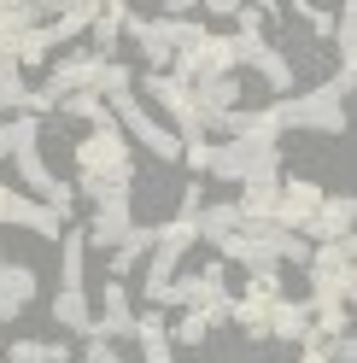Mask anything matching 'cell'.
I'll return each instance as SVG.
<instances>
[{"label": "cell", "instance_id": "obj_39", "mask_svg": "<svg viewBox=\"0 0 357 363\" xmlns=\"http://www.w3.org/2000/svg\"><path fill=\"white\" fill-rule=\"evenodd\" d=\"M328 357H334V363H351V357H357L351 334H334V340H328Z\"/></svg>", "mask_w": 357, "mask_h": 363}, {"label": "cell", "instance_id": "obj_12", "mask_svg": "<svg viewBox=\"0 0 357 363\" xmlns=\"http://www.w3.org/2000/svg\"><path fill=\"white\" fill-rule=\"evenodd\" d=\"M322 199H328V194L317 188V182H281V206H276L270 223H276V229H287V235H305Z\"/></svg>", "mask_w": 357, "mask_h": 363}, {"label": "cell", "instance_id": "obj_19", "mask_svg": "<svg viewBox=\"0 0 357 363\" xmlns=\"http://www.w3.org/2000/svg\"><path fill=\"white\" fill-rule=\"evenodd\" d=\"M270 334H276V340H299V346H305V340L317 334V323H310V305H299V299H276V305H270Z\"/></svg>", "mask_w": 357, "mask_h": 363}, {"label": "cell", "instance_id": "obj_36", "mask_svg": "<svg viewBox=\"0 0 357 363\" xmlns=\"http://www.w3.org/2000/svg\"><path fill=\"white\" fill-rule=\"evenodd\" d=\"M205 334H211V328H205V316H199V311H188L182 323H176V346H199Z\"/></svg>", "mask_w": 357, "mask_h": 363}, {"label": "cell", "instance_id": "obj_15", "mask_svg": "<svg viewBox=\"0 0 357 363\" xmlns=\"http://www.w3.org/2000/svg\"><path fill=\"white\" fill-rule=\"evenodd\" d=\"M264 18H270V6H240V30L229 35L234 65H258L264 53H270V41H264Z\"/></svg>", "mask_w": 357, "mask_h": 363}, {"label": "cell", "instance_id": "obj_8", "mask_svg": "<svg viewBox=\"0 0 357 363\" xmlns=\"http://www.w3.org/2000/svg\"><path fill=\"white\" fill-rule=\"evenodd\" d=\"M12 164H18V176H24L41 199H47V188L59 182L47 164H41V118H30V111L12 118Z\"/></svg>", "mask_w": 357, "mask_h": 363}, {"label": "cell", "instance_id": "obj_5", "mask_svg": "<svg viewBox=\"0 0 357 363\" xmlns=\"http://www.w3.org/2000/svg\"><path fill=\"white\" fill-rule=\"evenodd\" d=\"M205 170L222 176V182H240V188H252V182H281V152L258 147V141H222V147H211Z\"/></svg>", "mask_w": 357, "mask_h": 363}, {"label": "cell", "instance_id": "obj_16", "mask_svg": "<svg viewBox=\"0 0 357 363\" xmlns=\"http://www.w3.org/2000/svg\"><path fill=\"white\" fill-rule=\"evenodd\" d=\"M30 299H35V269L0 258V323H12V316L24 311Z\"/></svg>", "mask_w": 357, "mask_h": 363}, {"label": "cell", "instance_id": "obj_41", "mask_svg": "<svg viewBox=\"0 0 357 363\" xmlns=\"http://www.w3.org/2000/svg\"><path fill=\"white\" fill-rule=\"evenodd\" d=\"M188 164L205 170V164H211V141H188Z\"/></svg>", "mask_w": 357, "mask_h": 363}, {"label": "cell", "instance_id": "obj_33", "mask_svg": "<svg viewBox=\"0 0 357 363\" xmlns=\"http://www.w3.org/2000/svg\"><path fill=\"white\" fill-rule=\"evenodd\" d=\"M270 240H276V258H287V264H310V240H305V235H287V229H276V223H270Z\"/></svg>", "mask_w": 357, "mask_h": 363}, {"label": "cell", "instance_id": "obj_25", "mask_svg": "<svg viewBox=\"0 0 357 363\" xmlns=\"http://www.w3.org/2000/svg\"><path fill=\"white\" fill-rule=\"evenodd\" d=\"M47 12H59V6H35V0H0V30H6V35H24V30H35V24H47Z\"/></svg>", "mask_w": 357, "mask_h": 363}, {"label": "cell", "instance_id": "obj_35", "mask_svg": "<svg viewBox=\"0 0 357 363\" xmlns=\"http://www.w3.org/2000/svg\"><path fill=\"white\" fill-rule=\"evenodd\" d=\"M246 299H281V276H276V269H252V281H246Z\"/></svg>", "mask_w": 357, "mask_h": 363}, {"label": "cell", "instance_id": "obj_28", "mask_svg": "<svg viewBox=\"0 0 357 363\" xmlns=\"http://www.w3.org/2000/svg\"><path fill=\"white\" fill-rule=\"evenodd\" d=\"M234 229H240V211L234 206H205V211H199V240L217 246V240H229Z\"/></svg>", "mask_w": 357, "mask_h": 363}, {"label": "cell", "instance_id": "obj_1", "mask_svg": "<svg viewBox=\"0 0 357 363\" xmlns=\"http://www.w3.org/2000/svg\"><path fill=\"white\" fill-rule=\"evenodd\" d=\"M305 269H310V323H317V334H346V305H351V287H357V246H351V235L310 246Z\"/></svg>", "mask_w": 357, "mask_h": 363}, {"label": "cell", "instance_id": "obj_26", "mask_svg": "<svg viewBox=\"0 0 357 363\" xmlns=\"http://www.w3.org/2000/svg\"><path fill=\"white\" fill-rule=\"evenodd\" d=\"M123 18H129V6H100V18H94V59H106L111 65V48H118V35H123Z\"/></svg>", "mask_w": 357, "mask_h": 363}, {"label": "cell", "instance_id": "obj_20", "mask_svg": "<svg viewBox=\"0 0 357 363\" xmlns=\"http://www.w3.org/2000/svg\"><path fill=\"white\" fill-rule=\"evenodd\" d=\"M152 246H159V229H152V223H135V229L118 240V252H111V281H123L129 269L141 264V252H152Z\"/></svg>", "mask_w": 357, "mask_h": 363}, {"label": "cell", "instance_id": "obj_40", "mask_svg": "<svg viewBox=\"0 0 357 363\" xmlns=\"http://www.w3.org/2000/svg\"><path fill=\"white\" fill-rule=\"evenodd\" d=\"M299 363H328V334H310L305 340V357Z\"/></svg>", "mask_w": 357, "mask_h": 363}, {"label": "cell", "instance_id": "obj_10", "mask_svg": "<svg viewBox=\"0 0 357 363\" xmlns=\"http://www.w3.org/2000/svg\"><path fill=\"white\" fill-rule=\"evenodd\" d=\"M147 94L170 111V123H176V129H182V147H188V141H205V123H199L193 88H182L176 77H147Z\"/></svg>", "mask_w": 357, "mask_h": 363}, {"label": "cell", "instance_id": "obj_23", "mask_svg": "<svg viewBox=\"0 0 357 363\" xmlns=\"http://www.w3.org/2000/svg\"><path fill=\"white\" fill-rule=\"evenodd\" d=\"M135 340H141V363H176V357H170V334H164V323H159V311L135 316Z\"/></svg>", "mask_w": 357, "mask_h": 363}, {"label": "cell", "instance_id": "obj_21", "mask_svg": "<svg viewBox=\"0 0 357 363\" xmlns=\"http://www.w3.org/2000/svg\"><path fill=\"white\" fill-rule=\"evenodd\" d=\"M53 316H59L71 334H82V340L94 334V305H88L82 287H59V293H53Z\"/></svg>", "mask_w": 357, "mask_h": 363}, {"label": "cell", "instance_id": "obj_17", "mask_svg": "<svg viewBox=\"0 0 357 363\" xmlns=\"http://www.w3.org/2000/svg\"><path fill=\"white\" fill-rule=\"evenodd\" d=\"M351 217H357V206H351L346 194H334V199H322V206H317V217H310L305 240H310V246H322V240H340V235H351Z\"/></svg>", "mask_w": 357, "mask_h": 363}, {"label": "cell", "instance_id": "obj_4", "mask_svg": "<svg viewBox=\"0 0 357 363\" xmlns=\"http://www.w3.org/2000/svg\"><path fill=\"white\" fill-rule=\"evenodd\" d=\"M270 111H276L281 135H287V129H322V135H346V100H340V88H334V82L310 88V94H299V100H276Z\"/></svg>", "mask_w": 357, "mask_h": 363}, {"label": "cell", "instance_id": "obj_37", "mask_svg": "<svg viewBox=\"0 0 357 363\" xmlns=\"http://www.w3.org/2000/svg\"><path fill=\"white\" fill-rule=\"evenodd\" d=\"M82 363H123V352L111 346V340H88V346H82Z\"/></svg>", "mask_w": 357, "mask_h": 363}, {"label": "cell", "instance_id": "obj_27", "mask_svg": "<svg viewBox=\"0 0 357 363\" xmlns=\"http://www.w3.org/2000/svg\"><path fill=\"white\" fill-rule=\"evenodd\" d=\"M229 323H234L240 334L264 340V334H270V299H234V305H229Z\"/></svg>", "mask_w": 357, "mask_h": 363}, {"label": "cell", "instance_id": "obj_13", "mask_svg": "<svg viewBox=\"0 0 357 363\" xmlns=\"http://www.w3.org/2000/svg\"><path fill=\"white\" fill-rule=\"evenodd\" d=\"M217 252L222 258H234V264H246V269H276V240H270V223H258V229H234L229 240H217Z\"/></svg>", "mask_w": 357, "mask_h": 363}, {"label": "cell", "instance_id": "obj_6", "mask_svg": "<svg viewBox=\"0 0 357 363\" xmlns=\"http://www.w3.org/2000/svg\"><path fill=\"white\" fill-rule=\"evenodd\" d=\"M170 65H176V82H182V88H199V82H211V77H234L229 35H199L193 48H182Z\"/></svg>", "mask_w": 357, "mask_h": 363}, {"label": "cell", "instance_id": "obj_18", "mask_svg": "<svg viewBox=\"0 0 357 363\" xmlns=\"http://www.w3.org/2000/svg\"><path fill=\"white\" fill-rule=\"evenodd\" d=\"M281 206V182H252V188H240L234 211H240V229H258V223H270Z\"/></svg>", "mask_w": 357, "mask_h": 363}, {"label": "cell", "instance_id": "obj_11", "mask_svg": "<svg viewBox=\"0 0 357 363\" xmlns=\"http://www.w3.org/2000/svg\"><path fill=\"white\" fill-rule=\"evenodd\" d=\"M0 223H18V229H30V235H47V240H64V211L53 206H35V199L24 194H12V188H0Z\"/></svg>", "mask_w": 357, "mask_h": 363}, {"label": "cell", "instance_id": "obj_30", "mask_svg": "<svg viewBox=\"0 0 357 363\" xmlns=\"http://www.w3.org/2000/svg\"><path fill=\"white\" fill-rule=\"evenodd\" d=\"M71 352L64 346H41V340H12L6 346V363H64Z\"/></svg>", "mask_w": 357, "mask_h": 363}, {"label": "cell", "instance_id": "obj_32", "mask_svg": "<svg viewBox=\"0 0 357 363\" xmlns=\"http://www.w3.org/2000/svg\"><path fill=\"white\" fill-rule=\"evenodd\" d=\"M258 71H264V82H270L276 94H287V88H293V59H281L276 48H270V53L258 59Z\"/></svg>", "mask_w": 357, "mask_h": 363}, {"label": "cell", "instance_id": "obj_31", "mask_svg": "<svg viewBox=\"0 0 357 363\" xmlns=\"http://www.w3.org/2000/svg\"><path fill=\"white\" fill-rule=\"evenodd\" d=\"M59 111H64V118H82V123H106V118H111V106H106L100 94H71Z\"/></svg>", "mask_w": 357, "mask_h": 363}, {"label": "cell", "instance_id": "obj_42", "mask_svg": "<svg viewBox=\"0 0 357 363\" xmlns=\"http://www.w3.org/2000/svg\"><path fill=\"white\" fill-rule=\"evenodd\" d=\"M0 158H12V123H0Z\"/></svg>", "mask_w": 357, "mask_h": 363}, {"label": "cell", "instance_id": "obj_38", "mask_svg": "<svg viewBox=\"0 0 357 363\" xmlns=\"http://www.w3.org/2000/svg\"><path fill=\"white\" fill-rule=\"evenodd\" d=\"M299 18H305V24L317 30V35H334V18H328L322 6H299Z\"/></svg>", "mask_w": 357, "mask_h": 363}, {"label": "cell", "instance_id": "obj_24", "mask_svg": "<svg viewBox=\"0 0 357 363\" xmlns=\"http://www.w3.org/2000/svg\"><path fill=\"white\" fill-rule=\"evenodd\" d=\"M30 94H35V88H24L18 59H0V118H6V111H18V118H24V111H30Z\"/></svg>", "mask_w": 357, "mask_h": 363}, {"label": "cell", "instance_id": "obj_22", "mask_svg": "<svg viewBox=\"0 0 357 363\" xmlns=\"http://www.w3.org/2000/svg\"><path fill=\"white\" fill-rule=\"evenodd\" d=\"M88 276V229H64V258H59V287H82Z\"/></svg>", "mask_w": 357, "mask_h": 363}, {"label": "cell", "instance_id": "obj_3", "mask_svg": "<svg viewBox=\"0 0 357 363\" xmlns=\"http://www.w3.org/2000/svg\"><path fill=\"white\" fill-rule=\"evenodd\" d=\"M123 35H135L141 59L152 65V77H170V59L182 48H193L199 35H211V30L193 24V18H135V12H129L123 18Z\"/></svg>", "mask_w": 357, "mask_h": 363}, {"label": "cell", "instance_id": "obj_2", "mask_svg": "<svg viewBox=\"0 0 357 363\" xmlns=\"http://www.w3.org/2000/svg\"><path fill=\"white\" fill-rule=\"evenodd\" d=\"M76 164H82L76 199H94V188H135V164H129V141H123L118 118L94 123V135L76 147Z\"/></svg>", "mask_w": 357, "mask_h": 363}, {"label": "cell", "instance_id": "obj_9", "mask_svg": "<svg viewBox=\"0 0 357 363\" xmlns=\"http://www.w3.org/2000/svg\"><path fill=\"white\" fill-rule=\"evenodd\" d=\"M88 206H94L88 246H111V252H118V240L135 229V223H129V188H94V199H88Z\"/></svg>", "mask_w": 357, "mask_h": 363}, {"label": "cell", "instance_id": "obj_29", "mask_svg": "<svg viewBox=\"0 0 357 363\" xmlns=\"http://www.w3.org/2000/svg\"><path fill=\"white\" fill-rule=\"evenodd\" d=\"M334 48H340V71H351V59H357V12L351 6L334 12Z\"/></svg>", "mask_w": 357, "mask_h": 363}, {"label": "cell", "instance_id": "obj_7", "mask_svg": "<svg viewBox=\"0 0 357 363\" xmlns=\"http://www.w3.org/2000/svg\"><path fill=\"white\" fill-rule=\"evenodd\" d=\"M111 118H118V129H129L135 141L152 152V158H182V135H170L152 111L135 100V94H123V100H111Z\"/></svg>", "mask_w": 357, "mask_h": 363}, {"label": "cell", "instance_id": "obj_14", "mask_svg": "<svg viewBox=\"0 0 357 363\" xmlns=\"http://www.w3.org/2000/svg\"><path fill=\"white\" fill-rule=\"evenodd\" d=\"M88 340H135V311H129V287L123 281H106L100 316H94V334Z\"/></svg>", "mask_w": 357, "mask_h": 363}, {"label": "cell", "instance_id": "obj_34", "mask_svg": "<svg viewBox=\"0 0 357 363\" xmlns=\"http://www.w3.org/2000/svg\"><path fill=\"white\" fill-rule=\"evenodd\" d=\"M41 59H47V24L18 35V71H24V65H41Z\"/></svg>", "mask_w": 357, "mask_h": 363}]
</instances>
